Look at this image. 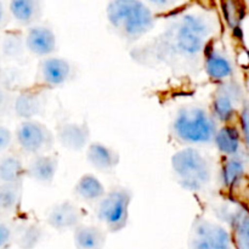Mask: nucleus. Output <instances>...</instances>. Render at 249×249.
Listing matches in <instances>:
<instances>
[{
    "label": "nucleus",
    "mask_w": 249,
    "mask_h": 249,
    "mask_svg": "<svg viewBox=\"0 0 249 249\" xmlns=\"http://www.w3.org/2000/svg\"><path fill=\"white\" fill-rule=\"evenodd\" d=\"M22 182L0 184V212L12 213L21 204Z\"/></svg>",
    "instance_id": "b1692460"
},
{
    "label": "nucleus",
    "mask_w": 249,
    "mask_h": 249,
    "mask_svg": "<svg viewBox=\"0 0 249 249\" xmlns=\"http://www.w3.org/2000/svg\"><path fill=\"white\" fill-rule=\"evenodd\" d=\"M6 100H7L6 91H5L4 87L0 84V108H2V107H4V105L6 104Z\"/></svg>",
    "instance_id": "7c9ffc66"
},
{
    "label": "nucleus",
    "mask_w": 249,
    "mask_h": 249,
    "mask_svg": "<svg viewBox=\"0 0 249 249\" xmlns=\"http://www.w3.org/2000/svg\"><path fill=\"white\" fill-rule=\"evenodd\" d=\"M14 141V134L7 126L0 124V153L5 152L10 148Z\"/></svg>",
    "instance_id": "c85d7f7f"
},
{
    "label": "nucleus",
    "mask_w": 249,
    "mask_h": 249,
    "mask_svg": "<svg viewBox=\"0 0 249 249\" xmlns=\"http://www.w3.org/2000/svg\"><path fill=\"white\" fill-rule=\"evenodd\" d=\"M240 122L243 141L247 147H249V102H243L240 113Z\"/></svg>",
    "instance_id": "cd10ccee"
},
{
    "label": "nucleus",
    "mask_w": 249,
    "mask_h": 249,
    "mask_svg": "<svg viewBox=\"0 0 249 249\" xmlns=\"http://www.w3.org/2000/svg\"><path fill=\"white\" fill-rule=\"evenodd\" d=\"M0 61H1V53H0Z\"/></svg>",
    "instance_id": "72a5a7b5"
},
{
    "label": "nucleus",
    "mask_w": 249,
    "mask_h": 249,
    "mask_svg": "<svg viewBox=\"0 0 249 249\" xmlns=\"http://www.w3.org/2000/svg\"><path fill=\"white\" fill-rule=\"evenodd\" d=\"M229 224L232 228V243L237 249H249V212L236 208Z\"/></svg>",
    "instance_id": "412c9836"
},
{
    "label": "nucleus",
    "mask_w": 249,
    "mask_h": 249,
    "mask_svg": "<svg viewBox=\"0 0 249 249\" xmlns=\"http://www.w3.org/2000/svg\"><path fill=\"white\" fill-rule=\"evenodd\" d=\"M24 36L17 32H10L5 34L1 41V55L10 60H17L24 55Z\"/></svg>",
    "instance_id": "393cba45"
},
{
    "label": "nucleus",
    "mask_w": 249,
    "mask_h": 249,
    "mask_svg": "<svg viewBox=\"0 0 249 249\" xmlns=\"http://www.w3.org/2000/svg\"><path fill=\"white\" fill-rule=\"evenodd\" d=\"M36 75L44 88L62 87L72 78L73 66L61 56H49L40 60Z\"/></svg>",
    "instance_id": "1a4fd4ad"
},
{
    "label": "nucleus",
    "mask_w": 249,
    "mask_h": 249,
    "mask_svg": "<svg viewBox=\"0 0 249 249\" xmlns=\"http://www.w3.org/2000/svg\"><path fill=\"white\" fill-rule=\"evenodd\" d=\"M18 147L27 155L48 153L55 145V134L36 119L22 121L15 133Z\"/></svg>",
    "instance_id": "423d86ee"
},
{
    "label": "nucleus",
    "mask_w": 249,
    "mask_h": 249,
    "mask_svg": "<svg viewBox=\"0 0 249 249\" xmlns=\"http://www.w3.org/2000/svg\"><path fill=\"white\" fill-rule=\"evenodd\" d=\"M215 32L212 15L199 10H187L175 17L151 46L155 58L172 62L195 63Z\"/></svg>",
    "instance_id": "f257e3e1"
},
{
    "label": "nucleus",
    "mask_w": 249,
    "mask_h": 249,
    "mask_svg": "<svg viewBox=\"0 0 249 249\" xmlns=\"http://www.w3.org/2000/svg\"><path fill=\"white\" fill-rule=\"evenodd\" d=\"M241 133L236 126L225 124L220 126L216 130L214 136L213 143L220 153H223L226 157H232V156L240 155L241 151Z\"/></svg>",
    "instance_id": "6ab92c4d"
},
{
    "label": "nucleus",
    "mask_w": 249,
    "mask_h": 249,
    "mask_svg": "<svg viewBox=\"0 0 249 249\" xmlns=\"http://www.w3.org/2000/svg\"><path fill=\"white\" fill-rule=\"evenodd\" d=\"M190 249H232L231 233L221 224L203 216H197L192 223Z\"/></svg>",
    "instance_id": "0eeeda50"
},
{
    "label": "nucleus",
    "mask_w": 249,
    "mask_h": 249,
    "mask_svg": "<svg viewBox=\"0 0 249 249\" xmlns=\"http://www.w3.org/2000/svg\"><path fill=\"white\" fill-rule=\"evenodd\" d=\"M12 231L7 224L0 221V249H2L11 241Z\"/></svg>",
    "instance_id": "c756f323"
},
{
    "label": "nucleus",
    "mask_w": 249,
    "mask_h": 249,
    "mask_svg": "<svg viewBox=\"0 0 249 249\" xmlns=\"http://www.w3.org/2000/svg\"><path fill=\"white\" fill-rule=\"evenodd\" d=\"M5 19V9H4V5H2L1 0H0V26L2 24Z\"/></svg>",
    "instance_id": "2f4dec72"
},
{
    "label": "nucleus",
    "mask_w": 249,
    "mask_h": 249,
    "mask_svg": "<svg viewBox=\"0 0 249 249\" xmlns=\"http://www.w3.org/2000/svg\"><path fill=\"white\" fill-rule=\"evenodd\" d=\"M242 104V89L232 80H226L216 88L212 100V114L216 122L228 124L236 116Z\"/></svg>",
    "instance_id": "6e6552de"
},
{
    "label": "nucleus",
    "mask_w": 249,
    "mask_h": 249,
    "mask_svg": "<svg viewBox=\"0 0 249 249\" xmlns=\"http://www.w3.org/2000/svg\"><path fill=\"white\" fill-rule=\"evenodd\" d=\"M26 50L36 57L53 56L57 50V39L53 28L46 24H33L24 34Z\"/></svg>",
    "instance_id": "9d476101"
},
{
    "label": "nucleus",
    "mask_w": 249,
    "mask_h": 249,
    "mask_svg": "<svg viewBox=\"0 0 249 249\" xmlns=\"http://www.w3.org/2000/svg\"><path fill=\"white\" fill-rule=\"evenodd\" d=\"M87 160L92 168L100 172H111L118 167L121 162V156L114 148L100 142L94 141L85 148Z\"/></svg>",
    "instance_id": "dca6fc26"
},
{
    "label": "nucleus",
    "mask_w": 249,
    "mask_h": 249,
    "mask_svg": "<svg viewBox=\"0 0 249 249\" xmlns=\"http://www.w3.org/2000/svg\"><path fill=\"white\" fill-rule=\"evenodd\" d=\"M173 174L185 191L197 194L211 185L213 168L208 158L197 147H186L177 151L170 160Z\"/></svg>",
    "instance_id": "20e7f679"
},
{
    "label": "nucleus",
    "mask_w": 249,
    "mask_h": 249,
    "mask_svg": "<svg viewBox=\"0 0 249 249\" xmlns=\"http://www.w3.org/2000/svg\"><path fill=\"white\" fill-rule=\"evenodd\" d=\"M246 192H247V196H248V202H249V185H248L247 190H246Z\"/></svg>",
    "instance_id": "473e14b6"
},
{
    "label": "nucleus",
    "mask_w": 249,
    "mask_h": 249,
    "mask_svg": "<svg viewBox=\"0 0 249 249\" xmlns=\"http://www.w3.org/2000/svg\"><path fill=\"white\" fill-rule=\"evenodd\" d=\"M73 241L77 249H102L106 245V233L99 226L80 224L73 230Z\"/></svg>",
    "instance_id": "a211bd4d"
},
{
    "label": "nucleus",
    "mask_w": 249,
    "mask_h": 249,
    "mask_svg": "<svg viewBox=\"0 0 249 249\" xmlns=\"http://www.w3.org/2000/svg\"><path fill=\"white\" fill-rule=\"evenodd\" d=\"M246 174V162L240 155L226 157L223 167H221L220 177L224 186L232 190L242 181Z\"/></svg>",
    "instance_id": "4be33fe9"
},
{
    "label": "nucleus",
    "mask_w": 249,
    "mask_h": 249,
    "mask_svg": "<svg viewBox=\"0 0 249 249\" xmlns=\"http://www.w3.org/2000/svg\"><path fill=\"white\" fill-rule=\"evenodd\" d=\"M202 61H203L204 71L212 80L221 83L230 80L233 73L232 62L229 56L218 46H215L212 40L204 48Z\"/></svg>",
    "instance_id": "9b49d317"
},
{
    "label": "nucleus",
    "mask_w": 249,
    "mask_h": 249,
    "mask_svg": "<svg viewBox=\"0 0 249 249\" xmlns=\"http://www.w3.org/2000/svg\"><path fill=\"white\" fill-rule=\"evenodd\" d=\"M58 169L57 156L44 153L32 157L26 167V177L41 185H51Z\"/></svg>",
    "instance_id": "4468645a"
},
{
    "label": "nucleus",
    "mask_w": 249,
    "mask_h": 249,
    "mask_svg": "<svg viewBox=\"0 0 249 249\" xmlns=\"http://www.w3.org/2000/svg\"><path fill=\"white\" fill-rule=\"evenodd\" d=\"M89 125L87 123H77V122H65L58 124L56 128L55 139L63 148L70 151H82L88 147L90 143Z\"/></svg>",
    "instance_id": "ddd939ff"
},
{
    "label": "nucleus",
    "mask_w": 249,
    "mask_h": 249,
    "mask_svg": "<svg viewBox=\"0 0 249 249\" xmlns=\"http://www.w3.org/2000/svg\"><path fill=\"white\" fill-rule=\"evenodd\" d=\"M9 10L12 18L22 26L36 24L43 14L41 0H10Z\"/></svg>",
    "instance_id": "f3484780"
},
{
    "label": "nucleus",
    "mask_w": 249,
    "mask_h": 249,
    "mask_svg": "<svg viewBox=\"0 0 249 249\" xmlns=\"http://www.w3.org/2000/svg\"><path fill=\"white\" fill-rule=\"evenodd\" d=\"M131 201L133 194L130 190L114 187L97 202V218L111 232H119L128 224Z\"/></svg>",
    "instance_id": "39448f33"
},
{
    "label": "nucleus",
    "mask_w": 249,
    "mask_h": 249,
    "mask_svg": "<svg viewBox=\"0 0 249 249\" xmlns=\"http://www.w3.org/2000/svg\"><path fill=\"white\" fill-rule=\"evenodd\" d=\"M75 196L85 202H99L106 194V189L97 177L84 174L78 179L73 189Z\"/></svg>",
    "instance_id": "aec40b11"
},
{
    "label": "nucleus",
    "mask_w": 249,
    "mask_h": 249,
    "mask_svg": "<svg viewBox=\"0 0 249 249\" xmlns=\"http://www.w3.org/2000/svg\"><path fill=\"white\" fill-rule=\"evenodd\" d=\"M151 9H157L160 11H169L180 6L185 0H143Z\"/></svg>",
    "instance_id": "bb28decb"
},
{
    "label": "nucleus",
    "mask_w": 249,
    "mask_h": 249,
    "mask_svg": "<svg viewBox=\"0 0 249 249\" xmlns=\"http://www.w3.org/2000/svg\"><path fill=\"white\" fill-rule=\"evenodd\" d=\"M45 107V96L39 89H28L19 92L14 100V108L16 117L22 121L34 119L43 112Z\"/></svg>",
    "instance_id": "2eb2a0df"
},
{
    "label": "nucleus",
    "mask_w": 249,
    "mask_h": 249,
    "mask_svg": "<svg viewBox=\"0 0 249 249\" xmlns=\"http://www.w3.org/2000/svg\"><path fill=\"white\" fill-rule=\"evenodd\" d=\"M106 18L111 28L126 41H138L156 27L157 17L143 0H108Z\"/></svg>",
    "instance_id": "f03ea898"
},
{
    "label": "nucleus",
    "mask_w": 249,
    "mask_h": 249,
    "mask_svg": "<svg viewBox=\"0 0 249 249\" xmlns=\"http://www.w3.org/2000/svg\"><path fill=\"white\" fill-rule=\"evenodd\" d=\"M26 177V167L16 156H5L0 160V182L17 184Z\"/></svg>",
    "instance_id": "5701e85b"
},
{
    "label": "nucleus",
    "mask_w": 249,
    "mask_h": 249,
    "mask_svg": "<svg viewBox=\"0 0 249 249\" xmlns=\"http://www.w3.org/2000/svg\"><path fill=\"white\" fill-rule=\"evenodd\" d=\"M82 209L71 201H63L51 207L46 213V223L57 231L74 230L83 223Z\"/></svg>",
    "instance_id": "f8f14e48"
},
{
    "label": "nucleus",
    "mask_w": 249,
    "mask_h": 249,
    "mask_svg": "<svg viewBox=\"0 0 249 249\" xmlns=\"http://www.w3.org/2000/svg\"><path fill=\"white\" fill-rule=\"evenodd\" d=\"M43 237V230L38 224L31 223L24 226L18 235V246L22 249H33L40 242Z\"/></svg>",
    "instance_id": "a878e982"
},
{
    "label": "nucleus",
    "mask_w": 249,
    "mask_h": 249,
    "mask_svg": "<svg viewBox=\"0 0 249 249\" xmlns=\"http://www.w3.org/2000/svg\"><path fill=\"white\" fill-rule=\"evenodd\" d=\"M218 128V122L212 112L197 104L178 108L170 123L172 135L179 142L191 147L213 142Z\"/></svg>",
    "instance_id": "7ed1b4c3"
}]
</instances>
